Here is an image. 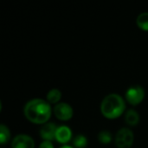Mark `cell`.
<instances>
[{"label": "cell", "mask_w": 148, "mask_h": 148, "mask_svg": "<svg viewBox=\"0 0 148 148\" xmlns=\"http://www.w3.org/2000/svg\"><path fill=\"white\" fill-rule=\"evenodd\" d=\"M23 114L31 123L46 124L51 117L52 109L48 101L42 99H33L25 104Z\"/></svg>", "instance_id": "obj_1"}, {"label": "cell", "mask_w": 148, "mask_h": 148, "mask_svg": "<svg viewBox=\"0 0 148 148\" xmlns=\"http://www.w3.org/2000/svg\"><path fill=\"white\" fill-rule=\"evenodd\" d=\"M125 109V101L117 94L107 95L101 104V112L102 115L108 120H114L121 117L124 114Z\"/></svg>", "instance_id": "obj_2"}, {"label": "cell", "mask_w": 148, "mask_h": 148, "mask_svg": "<svg viewBox=\"0 0 148 148\" xmlns=\"http://www.w3.org/2000/svg\"><path fill=\"white\" fill-rule=\"evenodd\" d=\"M134 133L127 127L120 129L115 136V145L118 148H131L134 144Z\"/></svg>", "instance_id": "obj_3"}, {"label": "cell", "mask_w": 148, "mask_h": 148, "mask_svg": "<svg viewBox=\"0 0 148 148\" xmlns=\"http://www.w3.org/2000/svg\"><path fill=\"white\" fill-rule=\"evenodd\" d=\"M125 96L128 103L133 106H137L144 100L145 90L140 86H134L127 90Z\"/></svg>", "instance_id": "obj_4"}, {"label": "cell", "mask_w": 148, "mask_h": 148, "mask_svg": "<svg viewBox=\"0 0 148 148\" xmlns=\"http://www.w3.org/2000/svg\"><path fill=\"white\" fill-rule=\"evenodd\" d=\"M55 116L62 121H69L74 114V111L72 107L66 103V102H60L56 104L53 109Z\"/></svg>", "instance_id": "obj_5"}, {"label": "cell", "mask_w": 148, "mask_h": 148, "mask_svg": "<svg viewBox=\"0 0 148 148\" xmlns=\"http://www.w3.org/2000/svg\"><path fill=\"white\" fill-rule=\"evenodd\" d=\"M11 148H35V140L29 135L18 134L12 140Z\"/></svg>", "instance_id": "obj_6"}, {"label": "cell", "mask_w": 148, "mask_h": 148, "mask_svg": "<svg viewBox=\"0 0 148 148\" xmlns=\"http://www.w3.org/2000/svg\"><path fill=\"white\" fill-rule=\"evenodd\" d=\"M57 128L58 127L53 122L46 123L40 130V136L43 140L52 141L53 140H56V134Z\"/></svg>", "instance_id": "obj_7"}, {"label": "cell", "mask_w": 148, "mask_h": 148, "mask_svg": "<svg viewBox=\"0 0 148 148\" xmlns=\"http://www.w3.org/2000/svg\"><path fill=\"white\" fill-rule=\"evenodd\" d=\"M72 139V131L67 126L58 127L56 134V140L61 144H66Z\"/></svg>", "instance_id": "obj_8"}, {"label": "cell", "mask_w": 148, "mask_h": 148, "mask_svg": "<svg viewBox=\"0 0 148 148\" xmlns=\"http://www.w3.org/2000/svg\"><path fill=\"white\" fill-rule=\"evenodd\" d=\"M125 121L130 127H135L140 122V114L134 109L128 110L125 114Z\"/></svg>", "instance_id": "obj_9"}, {"label": "cell", "mask_w": 148, "mask_h": 148, "mask_svg": "<svg viewBox=\"0 0 148 148\" xmlns=\"http://www.w3.org/2000/svg\"><path fill=\"white\" fill-rule=\"evenodd\" d=\"M62 98V92L57 88H53L49 90L47 94V101L51 104H58Z\"/></svg>", "instance_id": "obj_10"}, {"label": "cell", "mask_w": 148, "mask_h": 148, "mask_svg": "<svg viewBox=\"0 0 148 148\" xmlns=\"http://www.w3.org/2000/svg\"><path fill=\"white\" fill-rule=\"evenodd\" d=\"M136 23L140 29L144 31H148V12L140 13L137 16Z\"/></svg>", "instance_id": "obj_11"}, {"label": "cell", "mask_w": 148, "mask_h": 148, "mask_svg": "<svg viewBox=\"0 0 148 148\" xmlns=\"http://www.w3.org/2000/svg\"><path fill=\"white\" fill-rule=\"evenodd\" d=\"M10 139V132L9 130V128L1 124L0 126V143L2 145L7 143Z\"/></svg>", "instance_id": "obj_12"}, {"label": "cell", "mask_w": 148, "mask_h": 148, "mask_svg": "<svg viewBox=\"0 0 148 148\" xmlns=\"http://www.w3.org/2000/svg\"><path fill=\"white\" fill-rule=\"evenodd\" d=\"M113 137H112V134L109 131H101L99 134H98V140L104 145L109 144L112 140Z\"/></svg>", "instance_id": "obj_13"}, {"label": "cell", "mask_w": 148, "mask_h": 148, "mask_svg": "<svg viewBox=\"0 0 148 148\" xmlns=\"http://www.w3.org/2000/svg\"><path fill=\"white\" fill-rule=\"evenodd\" d=\"M73 145L76 148H85L88 145V140L84 135L79 134L75 137L73 140Z\"/></svg>", "instance_id": "obj_14"}, {"label": "cell", "mask_w": 148, "mask_h": 148, "mask_svg": "<svg viewBox=\"0 0 148 148\" xmlns=\"http://www.w3.org/2000/svg\"><path fill=\"white\" fill-rule=\"evenodd\" d=\"M38 148H54V146L52 144L51 141H48V140H43Z\"/></svg>", "instance_id": "obj_15"}, {"label": "cell", "mask_w": 148, "mask_h": 148, "mask_svg": "<svg viewBox=\"0 0 148 148\" xmlns=\"http://www.w3.org/2000/svg\"><path fill=\"white\" fill-rule=\"evenodd\" d=\"M61 148H73L72 147H69V146H63V147H62Z\"/></svg>", "instance_id": "obj_16"}]
</instances>
